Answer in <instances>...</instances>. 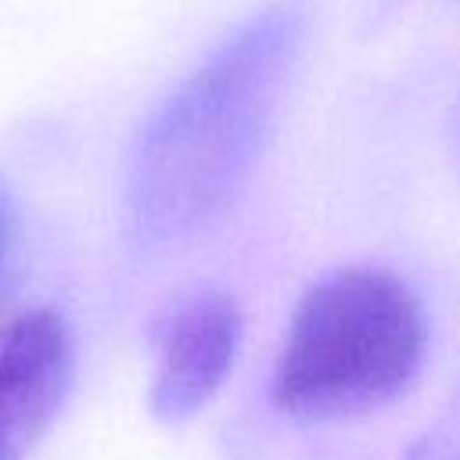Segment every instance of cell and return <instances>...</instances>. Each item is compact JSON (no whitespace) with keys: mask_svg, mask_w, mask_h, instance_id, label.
<instances>
[{"mask_svg":"<svg viewBox=\"0 0 460 460\" xmlns=\"http://www.w3.org/2000/svg\"><path fill=\"white\" fill-rule=\"evenodd\" d=\"M302 36V0L266 4L151 111L126 165V230L137 248H176L237 205L273 133Z\"/></svg>","mask_w":460,"mask_h":460,"instance_id":"cell-1","label":"cell"},{"mask_svg":"<svg viewBox=\"0 0 460 460\" xmlns=\"http://www.w3.org/2000/svg\"><path fill=\"white\" fill-rule=\"evenodd\" d=\"M399 460H460V377L453 381L442 410L420 428Z\"/></svg>","mask_w":460,"mask_h":460,"instance_id":"cell-5","label":"cell"},{"mask_svg":"<svg viewBox=\"0 0 460 460\" xmlns=\"http://www.w3.org/2000/svg\"><path fill=\"white\" fill-rule=\"evenodd\" d=\"M14 234H18V216H14V201L7 194V187L0 183V284L7 277V262L14 252Z\"/></svg>","mask_w":460,"mask_h":460,"instance_id":"cell-6","label":"cell"},{"mask_svg":"<svg viewBox=\"0 0 460 460\" xmlns=\"http://www.w3.org/2000/svg\"><path fill=\"white\" fill-rule=\"evenodd\" d=\"M244 345L241 298L219 284L183 295L155 331L147 406L162 424L198 417L226 385Z\"/></svg>","mask_w":460,"mask_h":460,"instance_id":"cell-3","label":"cell"},{"mask_svg":"<svg viewBox=\"0 0 460 460\" xmlns=\"http://www.w3.org/2000/svg\"><path fill=\"white\" fill-rule=\"evenodd\" d=\"M428 356V313L406 277L374 262L320 273L280 334L266 399L302 424L367 417L417 381Z\"/></svg>","mask_w":460,"mask_h":460,"instance_id":"cell-2","label":"cell"},{"mask_svg":"<svg viewBox=\"0 0 460 460\" xmlns=\"http://www.w3.org/2000/svg\"><path fill=\"white\" fill-rule=\"evenodd\" d=\"M75 370L65 316L29 309L0 334V460H25L58 417Z\"/></svg>","mask_w":460,"mask_h":460,"instance_id":"cell-4","label":"cell"}]
</instances>
